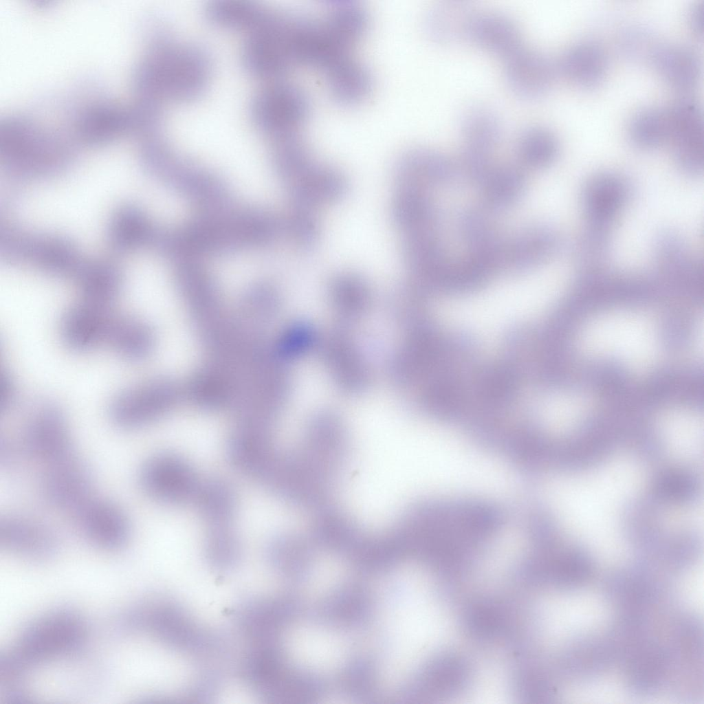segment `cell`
<instances>
[{
    "label": "cell",
    "instance_id": "obj_1",
    "mask_svg": "<svg viewBox=\"0 0 704 704\" xmlns=\"http://www.w3.org/2000/svg\"><path fill=\"white\" fill-rule=\"evenodd\" d=\"M210 74L211 60L205 49L164 34L141 65L138 85L147 100L186 102L205 92Z\"/></svg>",
    "mask_w": 704,
    "mask_h": 704
},
{
    "label": "cell",
    "instance_id": "obj_2",
    "mask_svg": "<svg viewBox=\"0 0 704 704\" xmlns=\"http://www.w3.org/2000/svg\"><path fill=\"white\" fill-rule=\"evenodd\" d=\"M84 618L68 608L51 610L28 624L1 657V674L21 679L27 670L68 657L87 642Z\"/></svg>",
    "mask_w": 704,
    "mask_h": 704
},
{
    "label": "cell",
    "instance_id": "obj_3",
    "mask_svg": "<svg viewBox=\"0 0 704 704\" xmlns=\"http://www.w3.org/2000/svg\"><path fill=\"white\" fill-rule=\"evenodd\" d=\"M579 344L589 356L615 358L638 372L653 363L658 350L651 320L629 310L609 311L591 320L583 328Z\"/></svg>",
    "mask_w": 704,
    "mask_h": 704
},
{
    "label": "cell",
    "instance_id": "obj_4",
    "mask_svg": "<svg viewBox=\"0 0 704 704\" xmlns=\"http://www.w3.org/2000/svg\"><path fill=\"white\" fill-rule=\"evenodd\" d=\"M241 63L251 76L276 80L296 65L292 48V14L270 10L265 19L248 33Z\"/></svg>",
    "mask_w": 704,
    "mask_h": 704
},
{
    "label": "cell",
    "instance_id": "obj_5",
    "mask_svg": "<svg viewBox=\"0 0 704 704\" xmlns=\"http://www.w3.org/2000/svg\"><path fill=\"white\" fill-rule=\"evenodd\" d=\"M310 111L307 93L294 84L280 81L257 91L249 108L256 129L275 140L299 135Z\"/></svg>",
    "mask_w": 704,
    "mask_h": 704
},
{
    "label": "cell",
    "instance_id": "obj_6",
    "mask_svg": "<svg viewBox=\"0 0 704 704\" xmlns=\"http://www.w3.org/2000/svg\"><path fill=\"white\" fill-rule=\"evenodd\" d=\"M631 184L623 175L604 171L592 175L581 192L585 226L581 238L599 245L610 244L615 219L630 200Z\"/></svg>",
    "mask_w": 704,
    "mask_h": 704
},
{
    "label": "cell",
    "instance_id": "obj_7",
    "mask_svg": "<svg viewBox=\"0 0 704 704\" xmlns=\"http://www.w3.org/2000/svg\"><path fill=\"white\" fill-rule=\"evenodd\" d=\"M179 396V386L174 381L166 377L154 378L117 395L109 405V417L120 429L142 428L166 415Z\"/></svg>",
    "mask_w": 704,
    "mask_h": 704
},
{
    "label": "cell",
    "instance_id": "obj_8",
    "mask_svg": "<svg viewBox=\"0 0 704 704\" xmlns=\"http://www.w3.org/2000/svg\"><path fill=\"white\" fill-rule=\"evenodd\" d=\"M138 482L142 490L153 500L168 506H179L194 501L201 481L184 457L162 452L142 463Z\"/></svg>",
    "mask_w": 704,
    "mask_h": 704
},
{
    "label": "cell",
    "instance_id": "obj_9",
    "mask_svg": "<svg viewBox=\"0 0 704 704\" xmlns=\"http://www.w3.org/2000/svg\"><path fill=\"white\" fill-rule=\"evenodd\" d=\"M22 448L43 470L77 455L65 415L58 407L49 404L40 407L28 421Z\"/></svg>",
    "mask_w": 704,
    "mask_h": 704
},
{
    "label": "cell",
    "instance_id": "obj_10",
    "mask_svg": "<svg viewBox=\"0 0 704 704\" xmlns=\"http://www.w3.org/2000/svg\"><path fill=\"white\" fill-rule=\"evenodd\" d=\"M72 514L82 536L101 549H121L131 539L130 518L120 505L110 499L93 494Z\"/></svg>",
    "mask_w": 704,
    "mask_h": 704
},
{
    "label": "cell",
    "instance_id": "obj_11",
    "mask_svg": "<svg viewBox=\"0 0 704 704\" xmlns=\"http://www.w3.org/2000/svg\"><path fill=\"white\" fill-rule=\"evenodd\" d=\"M669 109L668 142L674 160L682 173L697 176L702 173L704 162L703 118L699 104L683 98Z\"/></svg>",
    "mask_w": 704,
    "mask_h": 704
},
{
    "label": "cell",
    "instance_id": "obj_12",
    "mask_svg": "<svg viewBox=\"0 0 704 704\" xmlns=\"http://www.w3.org/2000/svg\"><path fill=\"white\" fill-rule=\"evenodd\" d=\"M0 545L6 551L30 561H46L58 551L57 533L47 523L23 514L0 519Z\"/></svg>",
    "mask_w": 704,
    "mask_h": 704
},
{
    "label": "cell",
    "instance_id": "obj_13",
    "mask_svg": "<svg viewBox=\"0 0 704 704\" xmlns=\"http://www.w3.org/2000/svg\"><path fill=\"white\" fill-rule=\"evenodd\" d=\"M505 59V78L517 97L536 100L552 88L558 70L544 53L522 46Z\"/></svg>",
    "mask_w": 704,
    "mask_h": 704
},
{
    "label": "cell",
    "instance_id": "obj_14",
    "mask_svg": "<svg viewBox=\"0 0 704 704\" xmlns=\"http://www.w3.org/2000/svg\"><path fill=\"white\" fill-rule=\"evenodd\" d=\"M457 169L444 154L426 147L404 152L392 168V176L398 188L425 190L430 186H446L456 179Z\"/></svg>",
    "mask_w": 704,
    "mask_h": 704
},
{
    "label": "cell",
    "instance_id": "obj_15",
    "mask_svg": "<svg viewBox=\"0 0 704 704\" xmlns=\"http://www.w3.org/2000/svg\"><path fill=\"white\" fill-rule=\"evenodd\" d=\"M93 487L92 473L78 455L43 470L41 493L56 509L72 513L94 494Z\"/></svg>",
    "mask_w": 704,
    "mask_h": 704
},
{
    "label": "cell",
    "instance_id": "obj_16",
    "mask_svg": "<svg viewBox=\"0 0 704 704\" xmlns=\"http://www.w3.org/2000/svg\"><path fill=\"white\" fill-rule=\"evenodd\" d=\"M116 315L110 307L81 300L63 317L62 338L69 348L78 352L107 346Z\"/></svg>",
    "mask_w": 704,
    "mask_h": 704
},
{
    "label": "cell",
    "instance_id": "obj_17",
    "mask_svg": "<svg viewBox=\"0 0 704 704\" xmlns=\"http://www.w3.org/2000/svg\"><path fill=\"white\" fill-rule=\"evenodd\" d=\"M230 464L241 474L258 481L277 452L272 428L238 423L226 443Z\"/></svg>",
    "mask_w": 704,
    "mask_h": 704
},
{
    "label": "cell",
    "instance_id": "obj_18",
    "mask_svg": "<svg viewBox=\"0 0 704 704\" xmlns=\"http://www.w3.org/2000/svg\"><path fill=\"white\" fill-rule=\"evenodd\" d=\"M561 245L560 235L552 226L532 225L503 243L501 267L514 273L528 272L555 255Z\"/></svg>",
    "mask_w": 704,
    "mask_h": 704
},
{
    "label": "cell",
    "instance_id": "obj_19",
    "mask_svg": "<svg viewBox=\"0 0 704 704\" xmlns=\"http://www.w3.org/2000/svg\"><path fill=\"white\" fill-rule=\"evenodd\" d=\"M465 39L505 58L522 46L517 23L509 15L498 11H474L467 27Z\"/></svg>",
    "mask_w": 704,
    "mask_h": 704
},
{
    "label": "cell",
    "instance_id": "obj_20",
    "mask_svg": "<svg viewBox=\"0 0 704 704\" xmlns=\"http://www.w3.org/2000/svg\"><path fill=\"white\" fill-rule=\"evenodd\" d=\"M648 61L661 78L678 91L689 92L699 81L700 58L694 50L685 45L657 43Z\"/></svg>",
    "mask_w": 704,
    "mask_h": 704
},
{
    "label": "cell",
    "instance_id": "obj_21",
    "mask_svg": "<svg viewBox=\"0 0 704 704\" xmlns=\"http://www.w3.org/2000/svg\"><path fill=\"white\" fill-rule=\"evenodd\" d=\"M351 341L344 332L336 331L324 340L322 353L330 373L341 388L357 393L367 386L369 372Z\"/></svg>",
    "mask_w": 704,
    "mask_h": 704
},
{
    "label": "cell",
    "instance_id": "obj_22",
    "mask_svg": "<svg viewBox=\"0 0 704 704\" xmlns=\"http://www.w3.org/2000/svg\"><path fill=\"white\" fill-rule=\"evenodd\" d=\"M292 181L294 207L314 210L341 200L348 190V183L342 173L316 162Z\"/></svg>",
    "mask_w": 704,
    "mask_h": 704
},
{
    "label": "cell",
    "instance_id": "obj_23",
    "mask_svg": "<svg viewBox=\"0 0 704 704\" xmlns=\"http://www.w3.org/2000/svg\"><path fill=\"white\" fill-rule=\"evenodd\" d=\"M402 256L416 284H439L448 261L435 231L403 236Z\"/></svg>",
    "mask_w": 704,
    "mask_h": 704
},
{
    "label": "cell",
    "instance_id": "obj_24",
    "mask_svg": "<svg viewBox=\"0 0 704 704\" xmlns=\"http://www.w3.org/2000/svg\"><path fill=\"white\" fill-rule=\"evenodd\" d=\"M557 67L574 85L591 89L604 82L608 70V58L599 43L584 40L572 45L563 53Z\"/></svg>",
    "mask_w": 704,
    "mask_h": 704
},
{
    "label": "cell",
    "instance_id": "obj_25",
    "mask_svg": "<svg viewBox=\"0 0 704 704\" xmlns=\"http://www.w3.org/2000/svg\"><path fill=\"white\" fill-rule=\"evenodd\" d=\"M392 221L403 236L435 231L437 209L425 190L398 188L390 205Z\"/></svg>",
    "mask_w": 704,
    "mask_h": 704
},
{
    "label": "cell",
    "instance_id": "obj_26",
    "mask_svg": "<svg viewBox=\"0 0 704 704\" xmlns=\"http://www.w3.org/2000/svg\"><path fill=\"white\" fill-rule=\"evenodd\" d=\"M333 99L339 104L352 106L366 98L372 87L370 72L349 56L324 72Z\"/></svg>",
    "mask_w": 704,
    "mask_h": 704
},
{
    "label": "cell",
    "instance_id": "obj_27",
    "mask_svg": "<svg viewBox=\"0 0 704 704\" xmlns=\"http://www.w3.org/2000/svg\"><path fill=\"white\" fill-rule=\"evenodd\" d=\"M474 12L468 1L438 2L429 9L425 16L426 34L439 44H452L465 39L468 25Z\"/></svg>",
    "mask_w": 704,
    "mask_h": 704
},
{
    "label": "cell",
    "instance_id": "obj_28",
    "mask_svg": "<svg viewBox=\"0 0 704 704\" xmlns=\"http://www.w3.org/2000/svg\"><path fill=\"white\" fill-rule=\"evenodd\" d=\"M300 632V655L305 667L315 670L331 671L342 664L346 655V646L337 634L308 626Z\"/></svg>",
    "mask_w": 704,
    "mask_h": 704
},
{
    "label": "cell",
    "instance_id": "obj_29",
    "mask_svg": "<svg viewBox=\"0 0 704 704\" xmlns=\"http://www.w3.org/2000/svg\"><path fill=\"white\" fill-rule=\"evenodd\" d=\"M193 502L208 528L233 525L237 497L228 482L217 478L201 481Z\"/></svg>",
    "mask_w": 704,
    "mask_h": 704
},
{
    "label": "cell",
    "instance_id": "obj_30",
    "mask_svg": "<svg viewBox=\"0 0 704 704\" xmlns=\"http://www.w3.org/2000/svg\"><path fill=\"white\" fill-rule=\"evenodd\" d=\"M459 129L467 148L490 153L502 136V123L497 113L484 104H474L462 113Z\"/></svg>",
    "mask_w": 704,
    "mask_h": 704
},
{
    "label": "cell",
    "instance_id": "obj_31",
    "mask_svg": "<svg viewBox=\"0 0 704 704\" xmlns=\"http://www.w3.org/2000/svg\"><path fill=\"white\" fill-rule=\"evenodd\" d=\"M155 338L150 327L129 316L116 315L107 346L129 361H140L153 351Z\"/></svg>",
    "mask_w": 704,
    "mask_h": 704
},
{
    "label": "cell",
    "instance_id": "obj_32",
    "mask_svg": "<svg viewBox=\"0 0 704 704\" xmlns=\"http://www.w3.org/2000/svg\"><path fill=\"white\" fill-rule=\"evenodd\" d=\"M322 20L332 36L351 50L363 36L368 26L366 11L359 3L350 0L327 1Z\"/></svg>",
    "mask_w": 704,
    "mask_h": 704
},
{
    "label": "cell",
    "instance_id": "obj_33",
    "mask_svg": "<svg viewBox=\"0 0 704 704\" xmlns=\"http://www.w3.org/2000/svg\"><path fill=\"white\" fill-rule=\"evenodd\" d=\"M270 9L245 0H213L204 8L206 19L214 25L248 33L266 17Z\"/></svg>",
    "mask_w": 704,
    "mask_h": 704
},
{
    "label": "cell",
    "instance_id": "obj_34",
    "mask_svg": "<svg viewBox=\"0 0 704 704\" xmlns=\"http://www.w3.org/2000/svg\"><path fill=\"white\" fill-rule=\"evenodd\" d=\"M459 229L470 252L490 257L500 263L503 242L496 232L484 209L468 208L461 212Z\"/></svg>",
    "mask_w": 704,
    "mask_h": 704
},
{
    "label": "cell",
    "instance_id": "obj_35",
    "mask_svg": "<svg viewBox=\"0 0 704 704\" xmlns=\"http://www.w3.org/2000/svg\"><path fill=\"white\" fill-rule=\"evenodd\" d=\"M479 186L487 209L500 211L520 199L525 188V179L515 167L494 166Z\"/></svg>",
    "mask_w": 704,
    "mask_h": 704
},
{
    "label": "cell",
    "instance_id": "obj_36",
    "mask_svg": "<svg viewBox=\"0 0 704 704\" xmlns=\"http://www.w3.org/2000/svg\"><path fill=\"white\" fill-rule=\"evenodd\" d=\"M516 151L524 164L541 168L556 160L560 152V142L554 132L548 127L531 124L518 133Z\"/></svg>",
    "mask_w": 704,
    "mask_h": 704
},
{
    "label": "cell",
    "instance_id": "obj_37",
    "mask_svg": "<svg viewBox=\"0 0 704 704\" xmlns=\"http://www.w3.org/2000/svg\"><path fill=\"white\" fill-rule=\"evenodd\" d=\"M668 135V108L642 109L634 114L628 126L630 143L643 151L654 150L667 143Z\"/></svg>",
    "mask_w": 704,
    "mask_h": 704
},
{
    "label": "cell",
    "instance_id": "obj_38",
    "mask_svg": "<svg viewBox=\"0 0 704 704\" xmlns=\"http://www.w3.org/2000/svg\"><path fill=\"white\" fill-rule=\"evenodd\" d=\"M329 294L333 307L346 318H355L364 313L371 298L366 281L353 272L341 273L333 278Z\"/></svg>",
    "mask_w": 704,
    "mask_h": 704
},
{
    "label": "cell",
    "instance_id": "obj_39",
    "mask_svg": "<svg viewBox=\"0 0 704 704\" xmlns=\"http://www.w3.org/2000/svg\"><path fill=\"white\" fill-rule=\"evenodd\" d=\"M428 685L433 696H448L463 688L468 679L465 663L453 655L440 657L428 670Z\"/></svg>",
    "mask_w": 704,
    "mask_h": 704
},
{
    "label": "cell",
    "instance_id": "obj_40",
    "mask_svg": "<svg viewBox=\"0 0 704 704\" xmlns=\"http://www.w3.org/2000/svg\"><path fill=\"white\" fill-rule=\"evenodd\" d=\"M208 560L220 566L235 562L241 553V542L233 525L208 528L204 540Z\"/></svg>",
    "mask_w": 704,
    "mask_h": 704
},
{
    "label": "cell",
    "instance_id": "obj_41",
    "mask_svg": "<svg viewBox=\"0 0 704 704\" xmlns=\"http://www.w3.org/2000/svg\"><path fill=\"white\" fill-rule=\"evenodd\" d=\"M314 336L312 328L307 324H294L281 336L274 353L282 361L296 357L311 346Z\"/></svg>",
    "mask_w": 704,
    "mask_h": 704
},
{
    "label": "cell",
    "instance_id": "obj_42",
    "mask_svg": "<svg viewBox=\"0 0 704 704\" xmlns=\"http://www.w3.org/2000/svg\"><path fill=\"white\" fill-rule=\"evenodd\" d=\"M316 210L294 207L292 217V230L296 243L302 250H309L317 245L320 228Z\"/></svg>",
    "mask_w": 704,
    "mask_h": 704
},
{
    "label": "cell",
    "instance_id": "obj_43",
    "mask_svg": "<svg viewBox=\"0 0 704 704\" xmlns=\"http://www.w3.org/2000/svg\"><path fill=\"white\" fill-rule=\"evenodd\" d=\"M501 616L495 607L487 604H479L469 612L467 616L468 626L476 636L493 637L501 628Z\"/></svg>",
    "mask_w": 704,
    "mask_h": 704
},
{
    "label": "cell",
    "instance_id": "obj_44",
    "mask_svg": "<svg viewBox=\"0 0 704 704\" xmlns=\"http://www.w3.org/2000/svg\"><path fill=\"white\" fill-rule=\"evenodd\" d=\"M646 30L639 29L626 32L622 42V50L626 56H632L633 59L644 58L648 60L650 53L657 44L653 42L652 36Z\"/></svg>",
    "mask_w": 704,
    "mask_h": 704
},
{
    "label": "cell",
    "instance_id": "obj_45",
    "mask_svg": "<svg viewBox=\"0 0 704 704\" xmlns=\"http://www.w3.org/2000/svg\"><path fill=\"white\" fill-rule=\"evenodd\" d=\"M15 397L14 382L7 372L1 371L0 377V408L7 411L12 406Z\"/></svg>",
    "mask_w": 704,
    "mask_h": 704
},
{
    "label": "cell",
    "instance_id": "obj_46",
    "mask_svg": "<svg viewBox=\"0 0 704 704\" xmlns=\"http://www.w3.org/2000/svg\"><path fill=\"white\" fill-rule=\"evenodd\" d=\"M688 24L692 33L703 38L704 30V3L703 1L693 4L688 14Z\"/></svg>",
    "mask_w": 704,
    "mask_h": 704
}]
</instances>
